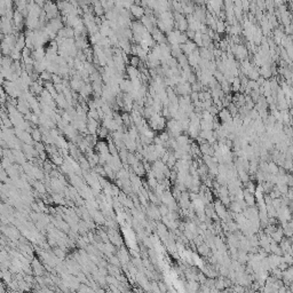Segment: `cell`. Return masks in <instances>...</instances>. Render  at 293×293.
I'll use <instances>...</instances> for the list:
<instances>
[{
	"label": "cell",
	"mask_w": 293,
	"mask_h": 293,
	"mask_svg": "<svg viewBox=\"0 0 293 293\" xmlns=\"http://www.w3.org/2000/svg\"><path fill=\"white\" fill-rule=\"evenodd\" d=\"M131 12L135 17H143V15H144V13H145L144 9H143L141 6H139V5H132Z\"/></svg>",
	"instance_id": "cell-1"
},
{
	"label": "cell",
	"mask_w": 293,
	"mask_h": 293,
	"mask_svg": "<svg viewBox=\"0 0 293 293\" xmlns=\"http://www.w3.org/2000/svg\"><path fill=\"white\" fill-rule=\"evenodd\" d=\"M261 75L263 77H266V78H268V77H270V75H271V72H270V70H269V68L268 66H262V69H261Z\"/></svg>",
	"instance_id": "cell-2"
},
{
	"label": "cell",
	"mask_w": 293,
	"mask_h": 293,
	"mask_svg": "<svg viewBox=\"0 0 293 293\" xmlns=\"http://www.w3.org/2000/svg\"><path fill=\"white\" fill-rule=\"evenodd\" d=\"M217 31L219 32H223L224 31V25L222 22L217 21Z\"/></svg>",
	"instance_id": "cell-3"
}]
</instances>
